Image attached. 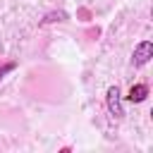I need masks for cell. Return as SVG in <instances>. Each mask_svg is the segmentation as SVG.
<instances>
[{"mask_svg": "<svg viewBox=\"0 0 153 153\" xmlns=\"http://www.w3.org/2000/svg\"><path fill=\"white\" fill-rule=\"evenodd\" d=\"M105 108H108V115L112 120H122L124 117V105H122V93L117 86H108L105 91Z\"/></svg>", "mask_w": 153, "mask_h": 153, "instance_id": "1", "label": "cell"}, {"mask_svg": "<svg viewBox=\"0 0 153 153\" xmlns=\"http://www.w3.org/2000/svg\"><path fill=\"white\" fill-rule=\"evenodd\" d=\"M153 57V41H139L134 45V53H131V65L134 67H143L148 60Z\"/></svg>", "mask_w": 153, "mask_h": 153, "instance_id": "2", "label": "cell"}, {"mask_svg": "<svg viewBox=\"0 0 153 153\" xmlns=\"http://www.w3.org/2000/svg\"><path fill=\"white\" fill-rule=\"evenodd\" d=\"M146 98H148V86L146 84H134L129 88V93H127V100L129 103H143Z\"/></svg>", "mask_w": 153, "mask_h": 153, "instance_id": "3", "label": "cell"}, {"mask_svg": "<svg viewBox=\"0 0 153 153\" xmlns=\"http://www.w3.org/2000/svg\"><path fill=\"white\" fill-rule=\"evenodd\" d=\"M14 67H17V65H14V62H5V65H0V79H2V76H5V74H7V72H12V69H14Z\"/></svg>", "mask_w": 153, "mask_h": 153, "instance_id": "4", "label": "cell"}]
</instances>
